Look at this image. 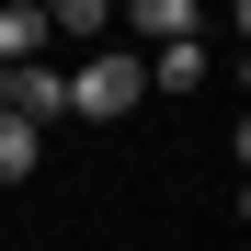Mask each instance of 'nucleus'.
Listing matches in <instances>:
<instances>
[{
  "instance_id": "nucleus-1",
  "label": "nucleus",
  "mask_w": 251,
  "mask_h": 251,
  "mask_svg": "<svg viewBox=\"0 0 251 251\" xmlns=\"http://www.w3.org/2000/svg\"><path fill=\"white\" fill-rule=\"evenodd\" d=\"M149 103V57H126V46H92L69 69V114H137Z\"/></svg>"
},
{
  "instance_id": "nucleus-2",
  "label": "nucleus",
  "mask_w": 251,
  "mask_h": 251,
  "mask_svg": "<svg viewBox=\"0 0 251 251\" xmlns=\"http://www.w3.org/2000/svg\"><path fill=\"white\" fill-rule=\"evenodd\" d=\"M126 34H149V57H160V46H194L205 23H194V0H137V12H126Z\"/></svg>"
},
{
  "instance_id": "nucleus-3",
  "label": "nucleus",
  "mask_w": 251,
  "mask_h": 251,
  "mask_svg": "<svg viewBox=\"0 0 251 251\" xmlns=\"http://www.w3.org/2000/svg\"><path fill=\"white\" fill-rule=\"evenodd\" d=\"M46 12H0V69H34V57H46Z\"/></svg>"
},
{
  "instance_id": "nucleus-4",
  "label": "nucleus",
  "mask_w": 251,
  "mask_h": 251,
  "mask_svg": "<svg viewBox=\"0 0 251 251\" xmlns=\"http://www.w3.org/2000/svg\"><path fill=\"white\" fill-rule=\"evenodd\" d=\"M34 160H46V126H23V114H0V183H23Z\"/></svg>"
},
{
  "instance_id": "nucleus-5",
  "label": "nucleus",
  "mask_w": 251,
  "mask_h": 251,
  "mask_svg": "<svg viewBox=\"0 0 251 251\" xmlns=\"http://www.w3.org/2000/svg\"><path fill=\"white\" fill-rule=\"evenodd\" d=\"M149 80H160V92H205V34H194V46H160Z\"/></svg>"
},
{
  "instance_id": "nucleus-6",
  "label": "nucleus",
  "mask_w": 251,
  "mask_h": 251,
  "mask_svg": "<svg viewBox=\"0 0 251 251\" xmlns=\"http://www.w3.org/2000/svg\"><path fill=\"white\" fill-rule=\"evenodd\" d=\"M46 23H57V34H92V46H103V34H114V12H103V0H57Z\"/></svg>"
},
{
  "instance_id": "nucleus-7",
  "label": "nucleus",
  "mask_w": 251,
  "mask_h": 251,
  "mask_svg": "<svg viewBox=\"0 0 251 251\" xmlns=\"http://www.w3.org/2000/svg\"><path fill=\"white\" fill-rule=\"evenodd\" d=\"M240 172H251V126H240Z\"/></svg>"
},
{
  "instance_id": "nucleus-8",
  "label": "nucleus",
  "mask_w": 251,
  "mask_h": 251,
  "mask_svg": "<svg viewBox=\"0 0 251 251\" xmlns=\"http://www.w3.org/2000/svg\"><path fill=\"white\" fill-rule=\"evenodd\" d=\"M240 34H251V0H240Z\"/></svg>"
},
{
  "instance_id": "nucleus-9",
  "label": "nucleus",
  "mask_w": 251,
  "mask_h": 251,
  "mask_svg": "<svg viewBox=\"0 0 251 251\" xmlns=\"http://www.w3.org/2000/svg\"><path fill=\"white\" fill-rule=\"evenodd\" d=\"M240 80H251V46H240Z\"/></svg>"
}]
</instances>
